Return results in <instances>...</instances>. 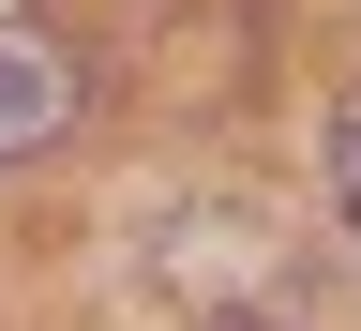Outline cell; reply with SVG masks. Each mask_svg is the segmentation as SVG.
I'll use <instances>...</instances> for the list:
<instances>
[{"mask_svg":"<svg viewBox=\"0 0 361 331\" xmlns=\"http://www.w3.org/2000/svg\"><path fill=\"white\" fill-rule=\"evenodd\" d=\"M166 301L196 331H301L316 316V256L271 196H196L166 226Z\"/></svg>","mask_w":361,"mask_h":331,"instance_id":"obj_1","label":"cell"},{"mask_svg":"<svg viewBox=\"0 0 361 331\" xmlns=\"http://www.w3.org/2000/svg\"><path fill=\"white\" fill-rule=\"evenodd\" d=\"M90 106V61H75V30L45 16V0H0V166H30V151H61Z\"/></svg>","mask_w":361,"mask_h":331,"instance_id":"obj_2","label":"cell"},{"mask_svg":"<svg viewBox=\"0 0 361 331\" xmlns=\"http://www.w3.org/2000/svg\"><path fill=\"white\" fill-rule=\"evenodd\" d=\"M331 211H346V241H361V90H331Z\"/></svg>","mask_w":361,"mask_h":331,"instance_id":"obj_3","label":"cell"}]
</instances>
